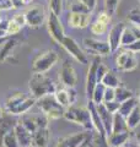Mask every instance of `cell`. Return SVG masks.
<instances>
[{
	"label": "cell",
	"mask_w": 140,
	"mask_h": 147,
	"mask_svg": "<svg viewBox=\"0 0 140 147\" xmlns=\"http://www.w3.org/2000/svg\"><path fill=\"white\" fill-rule=\"evenodd\" d=\"M0 21H1V17H0Z\"/></svg>",
	"instance_id": "680465c9"
},
{
	"label": "cell",
	"mask_w": 140,
	"mask_h": 147,
	"mask_svg": "<svg viewBox=\"0 0 140 147\" xmlns=\"http://www.w3.org/2000/svg\"><path fill=\"white\" fill-rule=\"evenodd\" d=\"M0 144L3 145V147H20L14 129L10 130V131H7L6 134H4V136L1 137V142H0Z\"/></svg>",
	"instance_id": "4316f807"
},
{
	"label": "cell",
	"mask_w": 140,
	"mask_h": 147,
	"mask_svg": "<svg viewBox=\"0 0 140 147\" xmlns=\"http://www.w3.org/2000/svg\"><path fill=\"white\" fill-rule=\"evenodd\" d=\"M64 118L68 121L75 123L81 125L85 130H91L93 129L92 123H91V117H90V112H88L87 107H76V105H71L65 109L64 113Z\"/></svg>",
	"instance_id": "277c9868"
},
{
	"label": "cell",
	"mask_w": 140,
	"mask_h": 147,
	"mask_svg": "<svg viewBox=\"0 0 140 147\" xmlns=\"http://www.w3.org/2000/svg\"><path fill=\"white\" fill-rule=\"evenodd\" d=\"M118 4H119V0H105V9H106V12L108 13L109 16L114 15L117 7H118Z\"/></svg>",
	"instance_id": "e575fe53"
},
{
	"label": "cell",
	"mask_w": 140,
	"mask_h": 147,
	"mask_svg": "<svg viewBox=\"0 0 140 147\" xmlns=\"http://www.w3.org/2000/svg\"><path fill=\"white\" fill-rule=\"evenodd\" d=\"M108 71V69H107V66L105 65V64H100L99 67H97V84H101L102 82V79L105 77L106 72Z\"/></svg>",
	"instance_id": "f35d334b"
},
{
	"label": "cell",
	"mask_w": 140,
	"mask_h": 147,
	"mask_svg": "<svg viewBox=\"0 0 140 147\" xmlns=\"http://www.w3.org/2000/svg\"><path fill=\"white\" fill-rule=\"evenodd\" d=\"M81 1L85 4V5L88 7V10H90L91 12L95 10V7H96V3H97V0H81Z\"/></svg>",
	"instance_id": "bcb514c9"
},
{
	"label": "cell",
	"mask_w": 140,
	"mask_h": 147,
	"mask_svg": "<svg viewBox=\"0 0 140 147\" xmlns=\"http://www.w3.org/2000/svg\"><path fill=\"white\" fill-rule=\"evenodd\" d=\"M125 121H127V126L129 130H134L140 125V109L139 105L135 108L129 115L125 118Z\"/></svg>",
	"instance_id": "d4e9b609"
},
{
	"label": "cell",
	"mask_w": 140,
	"mask_h": 147,
	"mask_svg": "<svg viewBox=\"0 0 140 147\" xmlns=\"http://www.w3.org/2000/svg\"><path fill=\"white\" fill-rule=\"evenodd\" d=\"M54 97L57 99V102L62 105L63 108H69L71 107V102H70V97H69V92H68V88H60V90H57L54 93Z\"/></svg>",
	"instance_id": "cb8c5ba5"
},
{
	"label": "cell",
	"mask_w": 140,
	"mask_h": 147,
	"mask_svg": "<svg viewBox=\"0 0 140 147\" xmlns=\"http://www.w3.org/2000/svg\"><path fill=\"white\" fill-rule=\"evenodd\" d=\"M135 40H137V36H135L133 28H129V27H125L122 34V40H120V47H125L133 44Z\"/></svg>",
	"instance_id": "f1b7e54d"
},
{
	"label": "cell",
	"mask_w": 140,
	"mask_h": 147,
	"mask_svg": "<svg viewBox=\"0 0 140 147\" xmlns=\"http://www.w3.org/2000/svg\"><path fill=\"white\" fill-rule=\"evenodd\" d=\"M14 9L11 0H0V11H7Z\"/></svg>",
	"instance_id": "b9f144b4"
},
{
	"label": "cell",
	"mask_w": 140,
	"mask_h": 147,
	"mask_svg": "<svg viewBox=\"0 0 140 147\" xmlns=\"http://www.w3.org/2000/svg\"><path fill=\"white\" fill-rule=\"evenodd\" d=\"M114 93H116L114 100H117L118 103H123L125 100H128L129 98L133 97V92L122 85L119 87H117V88H114Z\"/></svg>",
	"instance_id": "484cf974"
},
{
	"label": "cell",
	"mask_w": 140,
	"mask_h": 147,
	"mask_svg": "<svg viewBox=\"0 0 140 147\" xmlns=\"http://www.w3.org/2000/svg\"><path fill=\"white\" fill-rule=\"evenodd\" d=\"M105 91H106V86L103 84H97V86L93 90L92 97L90 100H92L95 104H101L103 103V97H105Z\"/></svg>",
	"instance_id": "f546056e"
},
{
	"label": "cell",
	"mask_w": 140,
	"mask_h": 147,
	"mask_svg": "<svg viewBox=\"0 0 140 147\" xmlns=\"http://www.w3.org/2000/svg\"><path fill=\"white\" fill-rule=\"evenodd\" d=\"M17 45V40L14 39V38H10L5 43H4L1 47H0V61H5L6 59L10 57L12 50L15 49V47Z\"/></svg>",
	"instance_id": "44dd1931"
},
{
	"label": "cell",
	"mask_w": 140,
	"mask_h": 147,
	"mask_svg": "<svg viewBox=\"0 0 140 147\" xmlns=\"http://www.w3.org/2000/svg\"><path fill=\"white\" fill-rule=\"evenodd\" d=\"M128 20L135 27H140V9H133L128 15Z\"/></svg>",
	"instance_id": "d590c367"
},
{
	"label": "cell",
	"mask_w": 140,
	"mask_h": 147,
	"mask_svg": "<svg viewBox=\"0 0 140 147\" xmlns=\"http://www.w3.org/2000/svg\"><path fill=\"white\" fill-rule=\"evenodd\" d=\"M91 21V13H76V12H70L68 22L69 26L74 28H85L90 25Z\"/></svg>",
	"instance_id": "e0dca14e"
},
{
	"label": "cell",
	"mask_w": 140,
	"mask_h": 147,
	"mask_svg": "<svg viewBox=\"0 0 140 147\" xmlns=\"http://www.w3.org/2000/svg\"><path fill=\"white\" fill-rule=\"evenodd\" d=\"M60 45H62V47L68 52V54H70V57H73L76 61H79L80 64H87V61H88L87 55L82 52L80 45H79L71 37L65 36V38L63 39V42Z\"/></svg>",
	"instance_id": "9c48e42d"
},
{
	"label": "cell",
	"mask_w": 140,
	"mask_h": 147,
	"mask_svg": "<svg viewBox=\"0 0 140 147\" xmlns=\"http://www.w3.org/2000/svg\"><path fill=\"white\" fill-rule=\"evenodd\" d=\"M58 59V54L54 50H46L35 59L33 64H32V72L46 74L57 64Z\"/></svg>",
	"instance_id": "5b68a950"
},
{
	"label": "cell",
	"mask_w": 140,
	"mask_h": 147,
	"mask_svg": "<svg viewBox=\"0 0 140 147\" xmlns=\"http://www.w3.org/2000/svg\"><path fill=\"white\" fill-rule=\"evenodd\" d=\"M123 131H130L127 126L125 118H123L119 113L113 114V126H112V134L117 132H123Z\"/></svg>",
	"instance_id": "603a6c76"
},
{
	"label": "cell",
	"mask_w": 140,
	"mask_h": 147,
	"mask_svg": "<svg viewBox=\"0 0 140 147\" xmlns=\"http://www.w3.org/2000/svg\"><path fill=\"white\" fill-rule=\"evenodd\" d=\"M139 100H140V92H139Z\"/></svg>",
	"instance_id": "11a10c76"
},
{
	"label": "cell",
	"mask_w": 140,
	"mask_h": 147,
	"mask_svg": "<svg viewBox=\"0 0 140 147\" xmlns=\"http://www.w3.org/2000/svg\"><path fill=\"white\" fill-rule=\"evenodd\" d=\"M29 87L31 96H33L36 99H39L48 94H54L57 91V87L52 79H49L44 74H33L30 79Z\"/></svg>",
	"instance_id": "7a4b0ae2"
},
{
	"label": "cell",
	"mask_w": 140,
	"mask_h": 147,
	"mask_svg": "<svg viewBox=\"0 0 140 147\" xmlns=\"http://www.w3.org/2000/svg\"><path fill=\"white\" fill-rule=\"evenodd\" d=\"M21 28L22 27L20 26V25H17L15 21L11 20L7 22V34H10V36H12V34H17L18 32L21 31Z\"/></svg>",
	"instance_id": "8d00e7d4"
},
{
	"label": "cell",
	"mask_w": 140,
	"mask_h": 147,
	"mask_svg": "<svg viewBox=\"0 0 140 147\" xmlns=\"http://www.w3.org/2000/svg\"><path fill=\"white\" fill-rule=\"evenodd\" d=\"M137 140H138V145H140V131L137 132Z\"/></svg>",
	"instance_id": "816d5d0a"
},
{
	"label": "cell",
	"mask_w": 140,
	"mask_h": 147,
	"mask_svg": "<svg viewBox=\"0 0 140 147\" xmlns=\"http://www.w3.org/2000/svg\"><path fill=\"white\" fill-rule=\"evenodd\" d=\"M47 27H48V32H49L50 37H52L57 43L62 44L63 39L65 38L64 28H63V25H62V21H60L59 16H57L52 11L49 12L48 18H47Z\"/></svg>",
	"instance_id": "8992f818"
},
{
	"label": "cell",
	"mask_w": 140,
	"mask_h": 147,
	"mask_svg": "<svg viewBox=\"0 0 140 147\" xmlns=\"http://www.w3.org/2000/svg\"><path fill=\"white\" fill-rule=\"evenodd\" d=\"M65 0H49V7L50 11L55 13L57 16H60L63 10V5H64Z\"/></svg>",
	"instance_id": "d6a6232c"
},
{
	"label": "cell",
	"mask_w": 140,
	"mask_h": 147,
	"mask_svg": "<svg viewBox=\"0 0 140 147\" xmlns=\"http://www.w3.org/2000/svg\"><path fill=\"white\" fill-rule=\"evenodd\" d=\"M114 97H116L114 88H109V87H106V91H105V97H103V103L112 102V100H114Z\"/></svg>",
	"instance_id": "ab89813d"
},
{
	"label": "cell",
	"mask_w": 140,
	"mask_h": 147,
	"mask_svg": "<svg viewBox=\"0 0 140 147\" xmlns=\"http://www.w3.org/2000/svg\"><path fill=\"white\" fill-rule=\"evenodd\" d=\"M106 31H107V25L102 24V22H100V21L96 20L93 24H91V32L93 34L101 36V34H103Z\"/></svg>",
	"instance_id": "836d02e7"
},
{
	"label": "cell",
	"mask_w": 140,
	"mask_h": 147,
	"mask_svg": "<svg viewBox=\"0 0 140 147\" xmlns=\"http://www.w3.org/2000/svg\"><path fill=\"white\" fill-rule=\"evenodd\" d=\"M6 40H7V38H0V47H1V45L6 42Z\"/></svg>",
	"instance_id": "681fc988"
},
{
	"label": "cell",
	"mask_w": 140,
	"mask_h": 147,
	"mask_svg": "<svg viewBox=\"0 0 140 147\" xmlns=\"http://www.w3.org/2000/svg\"><path fill=\"white\" fill-rule=\"evenodd\" d=\"M106 109L108 110L111 114H116L118 113L119 110V107H120V103H118L117 100H112V102H107V103H103Z\"/></svg>",
	"instance_id": "74e56055"
},
{
	"label": "cell",
	"mask_w": 140,
	"mask_h": 147,
	"mask_svg": "<svg viewBox=\"0 0 140 147\" xmlns=\"http://www.w3.org/2000/svg\"><path fill=\"white\" fill-rule=\"evenodd\" d=\"M139 109H140V104H139Z\"/></svg>",
	"instance_id": "6f0895ef"
},
{
	"label": "cell",
	"mask_w": 140,
	"mask_h": 147,
	"mask_svg": "<svg viewBox=\"0 0 140 147\" xmlns=\"http://www.w3.org/2000/svg\"><path fill=\"white\" fill-rule=\"evenodd\" d=\"M59 79L62 81V84L68 87V88H74V86L76 85L77 76L75 72V69L69 61H64L62 69H60V75Z\"/></svg>",
	"instance_id": "8fae6325"
},
{
	"label": "cell",
	"mask_w": 140,
	"mask_h": 147,
	"mask_svg": "<svg viewBox=\"0 0 140 147\" xmlns=\"http://www.w3.org/2000/svg\"><path fill=\"white\" fill-rule=\"evenodd\" d=\"M81 147H92L91 145H88V137H87V140H86V142H85V144H84Z\"/></svg>",
	"instance_id": "f907efd6"
},
{
	"label": "cell",
	"mask_w": 140,
	"mask_h": 147,
	"mask_svg": "<svg viewBox=\"0 0 140 147\" xmlns=\"http://www.w3.org/2000/svg\"><path fill=\"white\" fill-rule=\"evenodd\" d=\"M12 1V6H14V9H20V7H22L25 4L22 3V0H11Z\"/></svg>",
	"instance_id": "c3c4849f"
},
{
	"label": "cell",
	"mask_w": 140,
	"mask_h": 147,
	"mask_svg": "<svg viewBox=\"0 0 140 147\" xmlns=\"http://www.w3.org/2000/svg\"><path fill=\"white\" fill-rule=\"evenodd\" d=\"M96 108H97V112H99L100 117H101V121L103 124L106 134H107V136H109L112 134V126H113V114H111L108 110L106 109L103 103L96 104Z\"/></svg>",
	"instance_id": "d6986e66"
},
{
	"label": "cell",
	"mask_w": 140,
	"mask_h": 147,
	"mask_svg": "<svg viewBox=\"0 0 140 147\" xmlns=\"http://www.w3.org/2000/svg\"><path fill=\"white\" fill-rule=\"evenodd\" d=\"M25 17H26V25L36 28V27L43 25L46 20V11L42 5L36 4V5H32L25 11Z\"/></svg>",
	"instance_id": "52a82bcc"
},
{
	"label": "cell",
	"mask_w": 140,
	"mask_h": 147,
	"mask_svg": "<svg viewBox=\"0 0 140 147\" xmlns=\"http://www.w3.org/2000/svg\"><path fill=\"white\" fill-rule=\"evenodd\" d=\"M97 21H100V22H102V24H105V25H108V22L111 21V16L106 11L101 12V13H99V16H97Z\"/></svg>",
	"instance_id": "ee69618b"
},
{
	"label": "cell",
	"mask_w": 140,
	"mask_h": 147,
	"mask_svg": "<svg viewBox=\"0 0 140 147\" xmlns=\"http://www.w3.org/2000/svg\"><path fill=\"white\" fill-rule=\"evenodd\" d=\"M14 131L16 134L20 147H32V134L22 126L21 123H16Z\"/></svg>",
	"instance_id": "ac0fdd59"
},
{
	"label": "cell",
	"mask_w": 140,
	"mask_h": 147,
	"mask_svg": "<svg viewBox=\"0 0 140 147\" xmlns=\"http://www.w3.org/2000/svg\"><path fill=\"white\" fill-rule=\"evenodd\" d=\"M82 43L88 50H91V52L99 54V55H107L111 53L108 42H103V40L93 39V38H85Z\"/></svg>",
	"instance_id": "5bb4252c"
},
{
	"label": "cell",
	"mask_w": 140,
	"mask_h": 147,
	"mask_svg": "<svg viewBox=\"0 0 140 147\" xmlns=\"http://www.w3.org/2000/svg\"><path fill=\"white\" fill-rule=\"evenodd\" d=\"M138 147H140V145H138Z\"/></svg>",
	"instance_id": "91938a15"
},
{
	"label": "cell",
	"mask_w": 140,
	"mask_h": 147,
	"mask_svg": "<svg viewBox=\"0 0 140 147\" xmlns=\"http://www.w3.org/2000/svg\"><path fill=\"white\" fill-rule=\"evenodd\" d=\"M125 49H128V50H130V52H133V53H140V39H137L133 44L128 45Z\"/></svg>",
	"instance_id": "f6af8a7d"
},
{
	"label": "cell",
	"mask_w": 140,
	"mask_h": 147,
	"mask_svg": "<svg viewBox=\"0 0 140 147\" xmlns=\"http://www.w3.org/2000/svg\"><path fill=\"white\" fill-rule=\"evenodd\" d=\"M101 64L100 57H95L90 64V67L87 70V77H86V94L87 98L91 99L92 93L95 87L97 86V67Z\"/></svg>",
	"instance_id": "30bf717a"
},
{
	"label": "cell",
	"mask_w": 140,
	"mask_h": 147,
	"mask_svg": "<svg viewBox=\"0 0 140 147\" xmlns=\"http://www.w3.org/2000/svg\"><path fill=\"white\" fill-rule=\"evenodd\" d=\"M37 105L43 113V115L48 119V120H57V119L64 117L65 108L60 105L57 99H55L54 94L44 96L39 99H37Z\"/></svg>",
	"instance_id": "3957f363"
},
{
	"label": "cell",
	"mask_w": 140,
	"mask_h": 147,
	"mask_svg": "<svg viewBox=\"0 0 140 147\" xmlns=\"http://www.w3.org/2000/svg\"><path fill=\"white\" fill-rule=\"evenodd\" d=\"M138 28H139V31H140V27H138Z\"/></svg>",
	"instance_id": "9f6ffc18"
},
{
	"label": "cell",
	"mask_w": 140,
	"mask_h": 147,
	"mask_svg": "<svg viewBox=\"0 0 140 147\" xmlns=\"http://www.w3.org/2000/svg\"><path fill=\"white\" fill-rule=\"evenodd\" d=\"M139 105V102H138V99L137 98H129L128 100H125V102L123 103H120V107H119V110H118V113L122 115L123 118H127L130 113L133 112V110L137 108Z\"/></svg>",
	"instance_id": "7402d4cb"
},
{
	"label": "cell",
	"mask_w": 140,
	"mask_h": 147,
	"mask_svg": "<svg viewBox=\"0 0 140 147\" xmlns=\"http://www.w3.org/2000/svg\"><path fill=\"white\" fill-rule=\"evenodd\" d=\"M87 109H88V112H90L91 123H92V126L96 130V132L99 135H101V136H107L106 130H105V127H103V124H102V121H101V117H100L99 112H97L96 104L93 103L92 100H88Z\"/></svg>",
	"instance_id": "9a60e30c"
},
{
	"label": "cell",
	"mask_w": 140,
	"mask_h": 147,
	"mask_svg": "<svg viewBox=\"0 0 140 147\" xmlns=\"http://www.w3.org/2000/svg\"><path fill=\"white\" fill-rule=\"evenodd\" d=\"M49 127H38L32 134V147H47L49 142Z\"/></svg>",
	"instance_id": "2e32d148"
},
{
	"label": "cell",
	"mask_w": 140,
	"mask_h": 147,
	"mask_svg": "<svg viewBox=\"0 0 140 147\" xmlns=\"http://www.w3.org/2000/svg\"><path fill=\"white\" fill-rule=\"evenodd\" d=\"M68 92H69V97H70V102H71V105L75 103V100H76V97H77V94H76V92L74 88H68Z\"/></svg>",
	"instance_id": "7dc6e473"
},
{
	"label": "cell",
	"mask_w": 140,
	"mask_h": 147,
	"mask_svg": "<svg viewBox=\"0 0 140 147\" xmlns=\"http://www.w3.org/2000/svg\"><path fill=\"white\" fill-rule=\"evenodd\" d=\"M70 12H76V13H91V11L88 10V7L84 4L81 0H74L70 3L69 5Z\"/></svg>",
	"instance_id": "4dcf8cb0"
},
{
	"label": "cell",
	"mask_w": 140,
	"mask_h": 147,
	"mask_svg": "<svg viewBox=\"0 0 140 147\" xmlns=\"http://www.w3.org/2000/svg\"><path fill=\"white\" fill-rule=\"evenodd\" d=\"M7 22L9 21H0V38H6L7 36Z\"/></svg>",
	"instance_id": "7bdbcfd3"
},
{
	"label": "cell",
	"mask_w": 140,
	"mask_h": 147,
	"mask_svg": "<svg viewBox=\"0 0 140 147\" xmlns=\"http://www.w3.org/2000/svg\"><path fill=\"white\" fill-rule=\"evenodd\" d=\"M116 64L117 69L120 71H132L138 66V59L135 57V53L125 49L117 55Z\"/></svg>",
	"instance_id": "ba28073f"
},
{
	"label": "cell",
	"mask_w": 140,
	"mask_h": 147,
	"mask_svg": "<svg viewBox=\"0 0 140 147\" xmlns=\"http://www.w3.org/2000/svg\"><path fill=\"white\" fill-rule=\"evenodd\" d=\"M12 20L16 22L17 25H20L21 27H23L26 25V17H25V12H17L15 16L12 17Z\"/></svg>",
	"instance_id": "60d3db41"
},
{
	"label": "cell",
	"mask_w": 140,
	"mask_h": 147,
	"mask_svg": "<svg viewBox=\"0 0 140 147\" xmlns=\"http://www.w3.org/2000/svg\"><path fill=\"white\" fill-rule=\"evenodd\" d=\"M129 139H130V131L117 132V134H111L109 136H107L108 145L112 147H123Z\"/></svg>",
	"instance_id": "ffe728a7"
},
{
	"label": "cell",
	"mask_w": 140,
	"mask_h": 147,
	"mask_svg": "<svg viewBox=\"0 0 140 147\" xmlns=\"http://www.w3.org/2000/svg\"><path fill=\"white\" fill-rule=\"evenodd\" d=\"M37 103V99L31 94L16 92L6 99L5 110L11 115H25Z\"/></svg>",
	"instance_id": "6da1fadb"
},
{
	"label": "cell",
	"mask_w": 140,
	"mask_h": 147,
	"mask_svg": "<svg viewBox=\"0 0 140 147\" xmlns=\"http://www.w3.org/2000/svg\"><path fill=\"white\" fill-rule=\"evenodd\" d=\"M101 84H103L106 87H109V88H117V87L120 86V81H119L118 77L116 76V74H113L111 70H108L106 72L105 77L102 79Z\"/></svg>",
	"instance_id": "83f0119b"
},
{
	"label": "cell",
	"mask_w": 140,
	"mask_h": 147,
	"mask_svg": "<svg viewBox=\"0 0 140 147\" xmlns=\"http://www.w3.org/2000/svg\"><path fill=\"white\" fill-rule=\"evenodd\" d=\"M125 27L127 26L124 22H118L111 28L108 34V44L111 48V53H114L120 48V40H122V34Z\"/></svg>",
	"instance_id": "7c38bea8"
},
{
	"label": "cell",
	"mask_w": 140,
	"mask_h": 147,
	"mask_svg": "<svg viewBox=\"0 0 140 147\" xmlns=\"http://www.w3.org/2000/svg\"><path fill=\"white\" fill-rule=\"evenodd\" d=\"M3 118V109H1V107H0V119Z\"/></svg>",
	"instance_id": "db71d44e"
},
{
	"label": "cell",
	"mask_w": 140,
	"mask_h": 147,
	"mask_svg": "<svg viewBox=\"0 0 140 147\" xmlns=\"http://www.w3.org/2000/svg\"><path fill=\"white\" fill-rule=\"evenodd\" d=\"M87 137V132H77V134H74L71 136L60 139L58 144L55 145V147H81L86 142Z\"/></svg>",
	"instance_id": "4fadbf2b"
},
{
	"label": "cell",
	"mask_w": 140,
	"mask_h": 147,
	"mask_svg": "<svg viewBox=\"0 0 140 147\" xmlns=\"http://www.w3.org/2000/svg\"><path fill=\"white\" fill-rule=\"evenodd\" d=\"M31 1H32V0H22V3L25 4V5H27V4H30Z\"/></svg>",
	"instance_id": "f5cc1de1"
},
{
	"label": "cell",
	"mask_w": 140,
	"mask_h": 147,
	"mask_svg": "<svg viewBox=\"0 0 140 147\" xmlns=\"http://www.w3.org/2000/svg\"><path fill=\"white\" fill-rule=\"evenodd\" d=\"M92 147H109L108 145V141H107V136H101L99 135L97 132L93 134V137L91 139Z\"/></svg>",
	"instance_id": "1f68e13d"
}]
</instances>
